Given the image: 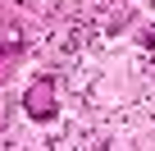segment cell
<instances>
[{"mask_svg":"<svg viewBox=\"0 0 155 151\" xmlns=\"http://www.w3.org/2000/svg\"><path fill=\"white\" fill-rule=\"evenodd\" d=\"M28 115L32 119H50L55 115V78H41L28 87Z\"/></svg>","mask_w":155,"mask_h":151,"instance_id":"1","label":"cell"}]
</instances>
